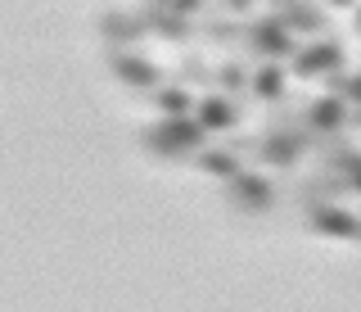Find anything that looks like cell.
<instances>
[{
	"mask_svg": "<svg viewBox=\"0 0 361 312\" xmlns=\"http://www.w3.org/2000/svg\"><path fill=\"white\" fill-rule=\"evenodd\" d=\"M307 150H312V140H307V131L298 127V109H280V104H276V114H271L267 131H262L253 145H248V154H253L257 163L280 168V172L298 168V159H302Z\"/></svg>",
	"mask_w": 361,
	"mask_h": 312,
	"instance_id": "6da1fadb",
	"label": "cell"
},
{
	"mask_svg": "<svg viewBox=\"0 0 361 312\" xmlns=\"http://www.w3.org/2000/svg\"><path fill=\"white\" fill-rule=\"evenodd\" d=\"M140 145L158 159H195L208 145V127L195 114H158L140 127Z\"/></svg>",
	"mask_w": 361,
	"mask_h": 312,
	"instance_id": "7a4b0ae2",
	"label": "cell"
},
{
	"mask_svg": "<svg viewBox=\"0 0 361 312\" xmlns=\"http://www.w3.org/2000/svg\"><path fill=\"white\" fill-rule=\"evenodd\" d=\"M240 50L248 54L253 64H262V59H276V64H285L298 54V37L280 23L276 14H257V18H244V28H240Z\"/></svg>",
	"mask_w": 361,
	"mask_h": 312,
	"instance_id": "3957f363",
	"label": "cell"
},
{
	"mask_svg": "<svg viewBox=\"0 0 361 312\" xmlns=\"http://www.w3.org/2000/svg\"><path fill=\"white\" fill-rule=\"evenodd\" d=\"M348 118H353V104H348V100H338V95H330V91L307 100V109H298V127L307 131L312 150L321 140H330V136H343V131H348Z\"/></svg>",
	"mask_w": 361,
	"mask_h": 312,
	"instance_id": "277c9868",
	"label": "cell"
},
{
	"mask_svg": "<svg viewBox=\"0 0 361 312\" xmlns=\"http://www.w3.org/2000/svg\"><path fill=\"white\" fill-rule=\"evenodd\" d=\"M104 64H109V73L118 77L122 86H131V91L149 95L154 86H163V68H158L149 54H140L131 46H104Z\"/></svg>",
	"mask_w": 361,
	"mask_h": 312,
	"instance_id": "5b68a950",
	"label": "cell"
},
{
	"mask_svg": "<svg viewBox=\"0 0 361 312\" xmlns=\"http://www.w3.org/2000/svg\"><path fill=\"white\" fill-rule=\"evenodd\" d=\"M226 199H231V208H240V213H271L276 208V186L267 181L262 172H235V176H226Z\"/></svg>",
	"mask_w": 361,
	"mask_h": 312,
	"instance_id": "8992f818",
	"label": "cell"
},
{
	"mask_svg": "<svg viewBox=\"0 0 361 312\" xmlns=\"http://www.w3.org/2000/svg\"><path fill=\"white\" fill-rule=\"evenodd\" d=\"M343 64H348V54L334 37H316L307 46H298V54L289 59V73L293 77H325V73H338Z\"/></svg>",
	"mask_w": 361,
	"mask_h": 312,
	"instance_id": "52a82bcc",
	"label": "cell"
},
{
	"mask_svg": "<svg viewBox=\"0 0 361 312\" xmlns=\"http://www.w3.org/2000/svg\"><path fill=\"white\" fill-rule=\"evenodd\" d=\"M316 159H321V168H325V172L343 176L353 195H361V150H357V145L348 140V136H330V140H321V145H316Z\"/></svg>",
	"mask_w": 361,
	"mask_h": 312,
	"instance_id": "ba28073f",
	"label": "cell"
},
{
	"mask_svg": "<svg viewBox=\"0 0 361 312\" xmlns=\"http://www.w3.org/2000/svg\"><path fill=\"white\" fill-rule=\"evenodd\" d=\"M135 14H140L145 37H163V41H195V37H199L195 18L176 14L172 5H140Z\"/></svg>",
	"mask_w": 361,
	"mask_h": 312,
	"instance_id": "9c48e42d",
	"label": "cell"
},
{
	"mask_svg": "<svg viewBox=\"0 0 361 312\" xmlns=\"http://www.w3.org/2000/svg\"><path fill=\"white\" fill-rule=\"evenodd\" d=\"M307 231L312 236H330V240H361V217L338 204H316L307 208Z\"/></svg>",
	"mask_w": 361,
	"mask_h": 312,
	"instance_id": "30bf717a",
	"label": "cell"
},
{
	"mask_svg": "<svg viewBox=\"0 0 361 312\" xmlns=\"http://www.w3.org/2000/svg\"><path fill=\"white\" fill-rule=\"evenodd\" d=\"M271 14L285 23L293 37H334L330 32V18H325V9L316 5V0H293V5H280L271 9Z\"/></svg>",
	"mask_w": 361,
	"mask_h": 312,
	"instance_id": "8fae6325",
	"label": "cell"
},
{
	"mask_svg": "<svg viewBox=\"0 0 361 312\" xmlns=\"http://www.w3.org/2000/svg\"><path fill=\"white\" fill-rule=\"evenodd\" d=\"M195 118H199L208 131H231V127H240L244 104H240L235 95H226V91H203L199 104H195Z\"/></svg>",
	"mask_w": 361,
	"mask_h": 312,
	"instance_id": "7c38bea8",
	"label": "cell"
},
{
	"mask_svg": "<svg viewBox=\"0 0 361 312\" xmlns=\"http://www.w3.org/2000/svg\"><path fill=\"white\" fill-rule=\"evenodd\" d=\"M343 195H353V191H348V181H343V176H334V172H325V168H316L312 176H302L298 191H293V199H298L302 213L316 208V204H338Z\"/></svg>",
	"mask_w": 361,
	"mask_h": 312,
	"instance_id": "4fadbf2b",
	"label": "cell"
},
{
	"mask_svg": "<svg viewBox=\"0 0 361 312\" xmlns=\"http://www.w3.org/2000/svg\"><path fill=\"white\" fill-rule=\"evenodd\" d=\"M99 37H104V46H135L145 37L140 14L135 9H104L99 14Z\"/></svg>",
	"mask_w": 361,
	"mask_h": 312,
	"instance_id": "5bb4252c",
	"label": "cell"
},
{
	"mask_svg": "<svg viewBox=\"0 0 361 312\" xmlns=\"http://www.w3.org/2000/svg\"><path fill=\"white\" fill-rule=\"evenodd\" d=\"M285 77H289V68H285V64H276V59H262V64L253 68L248 95H253V100H262V104H285Z\"/></svg>",
	"mask_w": 361,
	"mask_h": 312,
	"instance_id": "9a60e30c",
	"label": "cell"
},
{
	"mask_svg": "<svg viewBox=\"0 0 361 312\" xmlns=\"http://www.w3.org/2000/svg\"><path fill=\"white\" fill-rule=\"evenodd\" d=\"M195 168L217 176V181H226V176L244 172V154L235 150V145H203V150L195 154Z\"/></svg>",
	"mask_w": 361,
	"mask_h": 312,
	"instance_id": "2e32d148",
	"label": "cell"
},
{
	"mask_svg": "<svg viewBox=\"0 0 361 312\" xmlns=\"http://www.w3.org/2000/svg\"><path fill=\"white\" fill-rule=\"evenodd\" d=\"M248 82H253V73L244 68V59H226L212 68V91H226V95H235L244 104V100H253L248 95Z\"/></svg>",
	"mask_w": 361,
	"mask_h": 312,
	"instance_id": "e0dca14e",
	"label": "cell"
},
{
	"mask_svg": "<svg viewBox=\"0 0 361 312\" xmlns=\"http://www.w3.org/2000/svg\"><path fill=\"white\" fill-rule=\"evenodd\" d=\"M149 104L158 109V114H195L199 100L190 95L185 82H163V86H154V91H149Z\"/></svg>",
	"mask_w": 361,
	"mask_h": 312,
	"instance_id": "ac0fdd59",
	"label": "cell"
},
{
	"mask_svg": "<svg viewBox=\"0 0 361 312\" xmlns=\"http://www.w3.org/2000/svg\"><path fill=\"white\" fill-rule=\"evenodd\" d=\"M325 91L338 95V100H348L353 109H361V73H325Z\"/></svg>",
	"mask_w": 361,
	"mask_h": 312,
	"instance_id": "d6986e66",
	"label": "cell"
},
{
	"mask_svg": "<svg viewBox=\"0 0 361 312\" xmlns=\"http://www.w3.org/2000/svg\"><path fill=\"white\" fill-rule=\"evenodd\" d=\"M176 82H185V86L195 82V86H208L212 91V68L199 59V54H180L176 59Z\"/></svg>",
	"mask_w": 361,
	"mask_h": 312,
	"instance_id": "ffe728a7",
	"label": "cell"
},
{
	"mask_svg": "<svg viewBox=\"0 0 361 312\" xmlns=\"http://www.w3.org/2000/svg\"><path fill=\"white\" fill-rule=\"evenodd\" d=\"M253 5L257 0H217L212 14H226V18H253Z\"/></svg>",
	"mask_w": 361,
	"mask_h": 312,
	"instance_id": "44dd1931",
	"label": "cell"
},
{
	"mask_svg": "<svg viewBox=\"0 0 361 312\" xmlns=\"http://www.w3.org/2000/svg\"><path fill=\"white\" fill-rule=\"evenodd\" d=\"M167 5L176 9V14H185V18H195V14H203L208 9V0H167Z\"/></svg>",
	"mask_w": 361,
	"mask_h": 312,
	"instance_id": "7402d4cb",
	"label": "cell"
},
{
	"mask_svg": "<svg viewBox=\"0 0 361 312\" xmlns=\"http://www.w3.org/2000/svg\"><path fill=\"white\" fill-rule=\"evenodd\" d=\"M330 9H357V0H325Z\"/></svg>",
	"mask_w": 361,
	"mask_h": 312,
	"instance_id": "603a6c76",
	"label": "cell"
},
{
	"mask_svg": "<svg viewBox=\"0 0 361 312\" xmlns=\"http://www.w3.org/2000/svg\"><path fill=\"white\" fill-rule=\"evenodd\" d=\"M348 127H353V131H361V109H353V118H348Z\"/></svg>",
	"mask_w": 361,
	"mask_h": 312,
	"instance_id": "cb8c5ba5",
	"label": "cell"
},
{
	"mask_svg": "<svg viewBox=\"0 0 361 312\" xmlns=\"http://www.w3.org/2000/svg\"><path fill=\"white\" fill-rule=\"evenodd\" d=\"M353 32H357V37H361V5L353 9Z\"/></svg>",
	"mask_w": 361,
	"mask_h": 312,
	"instance_id": "d4e9b609",
	"label": "cell"
},
{
	"mask_svg": "<svg viewBox=\"0 0 361 312\" xmlns=\"http://www.w3.org/2000/svg\"><path fill=\"white\" fill-rule=\"evenodd\" d=\"M145 5H167V0H145Z\"/></svg>",
	"mask_w": 361,
	"mask_h": 312,
	"instance_id": "484cf974",
	"label": "cell"
}]
</instances>
